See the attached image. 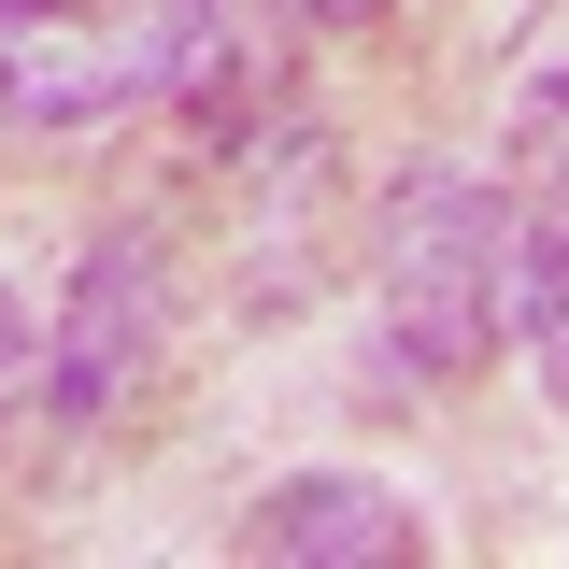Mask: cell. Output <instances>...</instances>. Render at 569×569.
<instances>
[{"instance_id": "obj_1", "label": "cell", "mask_w": 569, "mask_h": 569, "mask_svg": "<svg viewBox=\"0 0 569 569\" xmlns=\"http://www.w3.org/2000/svg\"><path fill=\"white\" fill-rule=\"evenodd\" d=\"M228 86V0H0V114L114 129L142 100Z\"/></svg>"}, {"instance_id": "obj_2", "label": "cell", "mask_w": 569, "mask_h": 569, "mask_svg": "<svg viewBox=\"0 0 569 569\" xmlns=\"http://www.w3.org/2000/svg\"><path fill=\"white\" fill-rule=\"evenodd\" d=\"M512 299H527V213L485 171H399V200H385V342L441 385H470L512 342Z\"/></svg>"}, {"instance_id": "obj_3", "label": "cell", "mask_w": 569, "mask_h": 569, "mask_svg": "<svg viewBox=\"0 0 569 569\" xmlns=\"http://www.w3.org/2000/svg\"><path fill=\"white\" fill-rule=\"evenodd\" d=\"M142 370H157V228H114V242L86 257V284H71V313H58L43 413H58V427H100Z\"/></svg>"}, {"instance_id": "obj_4", "label": "cell", "mask_w": 569, "mask_h": 569, "mask_svg": "<svg viewBox=\"0 0 569 569\" xmlns=\"http://www.w3.org/2000/svg\"><path fill=\"white\" fill-rule=\"evenodd\" d=\"M512 213H527V299H512V328H527L541 399L569 413V71L527 86V114H512Z\"/></svg>"}, {"instance_id": "obj_5", "label": "cell", "mask_w": 569, "mask_h": 569, "mask_svg": "<svg viewBox=\"0 0 569 569\" xmlns=\"http://www.w3.org/2000/svg\"><path fill=\"white\" fill-rule=\"evenodd\" d=\"M228 556H356V569H399V556H427V527H413L385 485L299 470V485H271L242 527H228Z\"/></svg>"}, {"instance_id": "obj_6", "label": "cell", "mask_w": 569, "mask_h": 569, "mask_svg": "<svg viewBox=\"0 0 569 569\" xmlns=\"http://www.w3.org/2000/svg\"><path fill=\"white\" fill-rule=\"evenodd\" d=\"M14 356H29V313H14V284H0V399H14Z\"/></svg>"}, {"instance_id": "obj_7", "label": "cell", "mask_w": 569, "mask_h": 569, "mask_svg": "<svg viewBox=\"0 0 569 569\" xmlns=\"http://www.w3.org/2000/svg\"><path fill=\"white\" fill-rule=\"evenodd\" d=\"M284 14H328V29H356V14H385V0H284Z\"/></svg>"}]
</instances>
